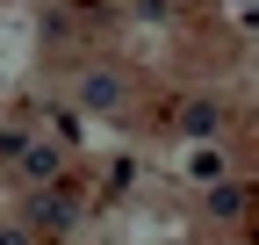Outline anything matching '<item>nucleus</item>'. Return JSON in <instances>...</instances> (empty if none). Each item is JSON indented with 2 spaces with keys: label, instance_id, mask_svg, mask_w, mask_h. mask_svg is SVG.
<instances>
[{
  "label": "nucleus",
  "instance_id": "20e7f679",
  "mask_svg": "<svg viewBox=\"0 0 259 245\" xmlns=\"http://www.w3.org/2000/svg\"><path fill=\"white\" fill-rule=\"evenodd\" d=\"M180 123L202 137V130H216V123H223V108H216V101H187V108H180Z\"/></svg>",
  "mask_w": 259,
  "mask_h": 245
},
{
  "label": "nucleus",
  "instance_id": "f03ea898",
  "mask_svg": "<svg viewBox=\"0 0 259 245\" xmlns=\"http://www.w3.org/2000/svg\"><path fill=\"white\" fill-rule=\"evenodd\" d=\"M72 217H79L72 195H36V209H29V224H36V231H72Z\"/></svg>",
  "mask_w": 259,
  "mask_h": 245
},
{
  "label": "nucleus",
  "instance_id": "39448f33",
  "mask_svg": "<svg viewBox=\"0 0 259 245\" xmlns=\"http://www.w3.org/2000/svg\"><path fill=\"white\" fill-rule=\"evenodd\" d=\"M209 209H216V217H238V209H245V188H216Z\"/></svg>",
  "mask_w": 259,
  "mask_h": 245
},
{
  "label": "nucleus",
  "instance_id": "f257e3e1",
  "mask_svg": "<svg viewBox=\"0 0 259 245\" xmlns=\"http://www.w3.org/2000/svg\"><path fill=\"white\" fill-rule=\"evenodd\" d=\"M79 101H87L94 115H115V108H122V79H115V72H87V79H79Z\"/></svg>",
  "mask_w": 259,
  "mask_h": 245
},
{
  "label": "nucleus",
  "instance_id": "423d86ee",
  "mask_svg": "<svg viewBox=\"0 0 259 245\" xmlns=\"http://www.w3.org/2000/svg\"><path fill=\"white\" fill-rule=\"evenodd\" d=\"M0 245H36V238H29V224H0Z\"/></svg>",
  "mask_w": 259,
  "mask_h": 245
},
{
  "label": "nucleus",
  "instance_id": "7ed1b4c3",
  "mask_svg": "<svg viewBox=\"0 0 259 245\" xmlns=\"http://www.w3.org/2000/svg\"><path fill=\"white\" fill-rule=\"evenodd\" d=\"M15 151H22V180H51V173L65 166L58 144H15Z\"/></svg>",
  "mask_w": 259,
  "mask_h": 245
}]
</instances>
